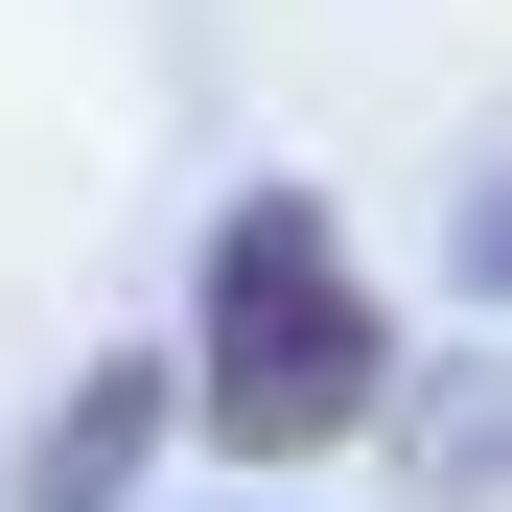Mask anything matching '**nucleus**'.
Returning a JSON list of instances; mask_svg holds the SVG:
<instances>
[{
	"label": "nucleus",
	"mask_w": 512,
	"mask_h": 512,
	"mask_svg": "<svg viewBox=\"0 0 512 512\" xmlns=\"http://www.w3.org/2000/svg\"><path fill=\"white\" fill-rule=\"evenodd\" d=\"M350 419H373V280L326 256V210H233L210 233V443L303 466Z\"/></svg>",
	"instance_id": "nucleus-1"
},
{
	"label": "nucleus",
	"mask_w": 512,
	"mask_h": 512,
	"mask_svg": "<svg viewBox=\"0 0 512 512\" xmlns=\"http://www.w3.org/2000/svg\"><path fill=\"white\" fill-rule=\"evenodd\" d=\"M489 280H512V210H489Z\"/></svg>",
	"instance_id": "nucleus-2"
}]
</instances>
